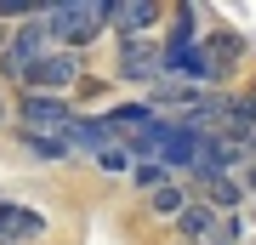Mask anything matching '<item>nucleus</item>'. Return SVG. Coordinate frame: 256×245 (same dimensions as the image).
<instances>
[{"label": "nucleus", "mask_w": 256, "mask_h": 245, "mask_svg": "<svg viewBox=\"0 0 256 245\" xmlns=\"http://www.w3.org/2000/svg\"><path fill=\"white\" fill-rule=\"evenodd\" d=\"M148 205H154V217H182V205H188V188H176V182H160V188L148 194Z\"/></svg>", "instance_id": "f8f14e48"}, {"label": "nucleus", "mask_w": 256, "mask_h": 245, "mask_svg": "<svg viewBox=\"0 0 256 245\" xmlns=\"http://www.w3.org/2000/svg\"><path fill=\"white\" fill-rule=\"evenodd\" d=\"M165 12L154 0H108V23H120V40H142L148 29H160Z\"/></svg>", "instance_id": "1a4fd4ad"}, {"label": "nucleus", "mask_w": 256, "mask_h": 245, "mask_svg": "<svg viewBox=\"0 0 256 245\" xmlns=\"http://www.w3.org/2000/svg\"><path fill=\"white\" fill-rule=\"evenodd\" d=\"M97 165H102V171H114V177H126L131 165H137V154H131V148H120V143H108V148L97 154Z\"/></svg>", "instance_id": "4468645a"}, {"label": "nucleus", "mask_w": 256, "mask_h": 245, "mask_svg": "<svg viewBox=\"0 0 256 245\" xmlns=\"http://www.w3.org/2000/svg\"><path fill=\"white\" fill-rule=\"evenodd\" d=\"M120 74H126L131 86H160L165 80V52L160 40H120Z\"/></svg>", "instance_id": "20e7f679"}, {"label": "nucleus", "mask_w": 256, "mask_h": 245, "mask_svg": "<svg viewBox=\"0 0 256 245\" xmlns=\"http://www.w3.org/2000/svg\"><path fill=\"white\" fill-rule=\"evenodd\" d=\"M74 80H80V57L74 52H46L34 69L23 74V86L34 91V97H57V91H68Z\"/></svg>", "instance_id": "39448f33"}, {"label": "nucleus", "mask_w": 256, "mask_h": 245, "mask_svg": "<svg viewBox=\"0 0 256 245\" xmlns=\"http://www.w3.org/2000/svg\"><path fill=\"white\" fill-rule=\"evenodd\" d=\"M23 148H28L34 160H52V165H57V160H68V148L57 143V137H28V131H23Z\"/></svg>", "instance_id": "ddd939ff"}, {"label": "nucleus", "mask_w": 256, "mask_h": 245, "mask_svg": "<svg viewBox=\"0 0 256 245\" xmlns=\"http://www.w3.org/2000/svg\"><path fill=\"white\" fill-rule=\"evenodd\" d=\"M245 160H256V131H250V143H245Z\"/></svg>", "instance_id": "f3484780"}, {"label": "nucleus", "mask_w": 256, "mask_h": 245, "mask_svg": "<svg viewBox=\"0 0 256 245\" xmlns=\"http://www.w3.org/2000/svg\"><path fill=\"white\" fill-rule=\"evenodd\" d=\"M176 228H182V239H188V245H234V217H216V211L200 205V200H188V205H182Z\"/></svg>", "instance_id": "423d86ee"}, {"label": "nucleus", "mask_w": 256, "mask_h": 245, "mask_svg": "<svg viewBox=\"0 0 256 245\" xmlns=\"http://www.w3.org/2000/svg\"><path fill=\"white\" fill-rule=\"evenodd\" d=\"M46 52H52V40H46V29H40V12H34L28 23H18V29L6 35V46H0V74L23 86V74L34 69Z\"/></svg>", "instance_id": "f03ea898"}, {"label": "nucleus", "mask_w": 256, "mask_h": 245, "mask_svg": "<svg viewBox=\"0 0 256 245\" xmlns=\"http://www.w3.org/2000/svg\"><path fill=\"white\" fill-rule=\"evenodd\" d=\"M23 131L28 137H57V143H63V131H68V120H74V109L63 97H34V91H28L23 97Z\"/></svg>", "instance_id": "0eeeda50"}, {"label": "nucleus", "mask_w": 256, "mask_h": 245, "mask_svg": "<svg viewBox=\"0 0 256 245\" xmlns=\"http://www.w3.org/2000/svg\"><path fill=\"white\" fill-rule=\"evenodd\" d=\"M131 177H137V188H148V194H154L160 182H171V171H165V165H154V160H137V165H131Z\"/></svg>", "instance_id": "2eb2a0df"}, {"label": "nucleus", "mask_w": 256, "mask_h": 245, "mask_svg": "<svg viewBox=\"0 0 256 245\" xmlns=\"http://www.w3.org/2000/svg\"><path fill=\"white\" fill-rule=\"evenodd\" d=\"M6 35H12V29H6V23H0V46H6Z\"/></svg>", "instance_id": "a211bd4d"}, {"label": "nucleus", "mask_w": 256, "mask_h": 245, "mask_svg": "<svg viewBox=\"0 0 256 245\" xmlns=\"http://www.w3.org/2000/svg\"><path fill=\"white\" fill-rule=\"evenodd\" d=\"M0 120H6V103H0Z\"/></svg>", "instance_id": "6ab92c4d"}, {"label": "nucleus", "mask_w": 256, "mask_h": 245, "mask_svg": "<svg viewBox=\"0 0 256 245\" xmlns=\"http://www.w3.org/2000/svg\"><path fill=\"white\" fill-rule=\"evenodd\" d=\"M234 165H245V148L222 143L216 131H210V137H200V143H194V154H188V171H194V182H210V177H234Z\"/></svg>", "instance_id": "7ed1b4c3"}, {"label": "nucleus", "mask_w": 256, "mask_h": 245, "mask_svg": "<svg viewBox=\"0 0 256 245\" xmlns=\"http://www.w3.org/2000/svg\"><path fill=\"white\" fill-rule=\"evenodd\" d=\"M188 46H200V12H194V6H176L171 12V35H165L160 52L176 57V52H188Z\"/></svg>", "instance_id": "9b49d317"}, {"label": "nucleus", "mask_w": 256, "mask_h": 245, "mask_svg": "<svg viewBox=\"0 0 256 245\" xmlns=\"http://www.w3.org/2000/svg\"><path fill=\"white\" fill-rule=\"evenodd\" d=\"M63 148H68V154H102V148H108V131H102L97 126V120H86V114H74L68 120V131H63Z\"/></svg>", "instance_id": "9d476101"}, {"label": "nucleus", "mask_w": 256, "mask_h": 245, "mask_svg": "<svg viewBox=\"0 0 256 245\" xmlns=\"http://www.w3.org/2000/svg\"><path fill=\"white\" fill-rule=\"evenodd\" d=\"M239 194H256V160H245V182H239Z\"/></svg>", "instance_id": "dca6fc26"}, {"label": "nucleus", "mask_w": 256, "mask_h": 245, "mask_svg": "<svg viewBox=\"0 0 256 245\" xmlns=\"http://www.w3.org/2000/svg\"><path fill=\"white\" fill-rule=\"evenodd\" d=\"M40 29H46V40L92 46L102 29H108V0H57V6L40 12Z\"/></svg>", "instance_id": "f257e3e1"}, {"label": "nucleus", "mask_w": 256, "mask_h": 245, "mask_svg": "<svg viewBox=\"0 0 256 245\" xmlns=\"http://www.w3.org/2000/svg\"><path fill=\"white\" fill-rule=\"evenodd\" d=\"M46 234V211L18 205V200H0V245H28Z\"/></svg>", "instance_id": "6e6552de"}]
</instances>
